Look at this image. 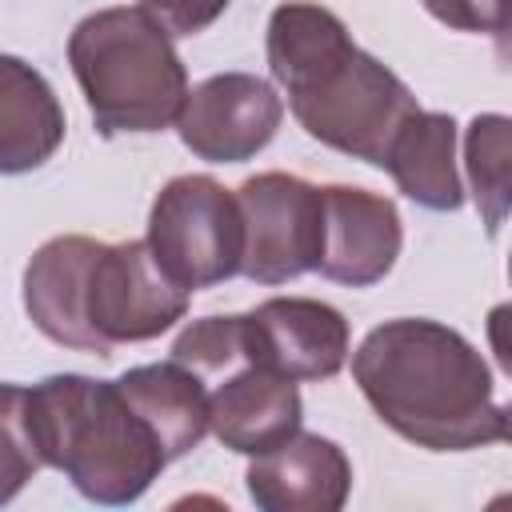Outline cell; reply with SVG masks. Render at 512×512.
Here are the masks:
<instances>
[{
    "mask_svg": "<svg viewBox=\"0 0 512 512\" xmlns=\"http://www.w3.org/2000/svg\"><path fill=\"white\" fill-rule=\"evenodd\" d=\"M352 380L380 424L416 448L472 452L512 436L488 360L440 320L396 316L376 324L352 352Z\"/></svg>",
    "mask_w": 512,
    "mask_h": 512,
    "instance_id": "cell-1",
    "label": "cell"
},
{
    "mask_svg": "<svg viewBox=\"0 0 512 512\" xmlns=\"http://www.w3.org/2000/svg\"><path fill=\"white\" fill-rule=\"evenodd\" d=\"M264 52L300 128L372 168L384 164L396 128L420 108L412 88L356 48L348 24L324 4L284 0L268 16Z\"/></svg>",
    "mask_w": 512,
    "mask_h": 512,
    "instance_id": "cell-2",
    "label": "cell"
},
{
    "mask_svg": "<svg viewBox=\"0 0 512 512\" xmlns=\"http://www.w3.org/2000/svg\"><path fill=\"white\" fill-rule=\"evenodd\" d=\"M24 420L44 468H56L92 504H132L168 456L116 380L56 372L24 388Z\"/></svg>",
    "mask_w": 512,
    "mask_h": 512,
    "instance_id": "cell-3",
    "label": "cell"
},
{
    "mask_svg": "<svg viewBox=\"0 0 512 512\" xmlns=\"http://www.w3.org/2000/svg\"><path fill=\"white\" fill-rule=\"evenodd\" d=\"M68 64L100 136L164 132L184 96L188 68L172 36L140 4L88 12L68 36Z\"/></svg>",
    "mask_w": 512,
    "mask_h": 512,
    "instance_id": "cell-4",
    "label": "cell"
},
{
    "mask_svg": "<svg viewBox=\"0 0 512 512\" xmlns=\"http://www.w3.org/2000/svg\"><path fill=\"white\" fill-rule=\"evenodd\" d=\"M144 244L188 292L240 276L244 216L236 192L204 172L172 176L152 200Z\"/></svg>",
    "mask_w": 512,
    "mask_h": 512,
    "instance_id": "cell-5",
    "label": "cell"
},
{
    "mask_svg": "<svg viewBox=\"0 0 512 512\" xmlns=\"http://www.w3.org/2000/svg\"><path fill=\"white\" fill-rule=\"evenodd\" d=\"M192 292L180 288L152 256L144 240H120L96 248L84 276V320L104 356L116 344H140L184 320Z\"/></svg>",
    "mask_w": 512,
    "mask_h": 512,
    "instance_id": "cell-6",
    "label": "cell"
},
{
    "mask_svg": "<svg viewBox=\"0 0 512 512\" xmlns=\"http://www.w3.org/2000/svg\"><path fill=\"white\" fill-rule=\"evenodd\" d=\"M244 216L240 276L288 284L320 260V188L292 172H256L236 188Z\"/></svg>",
    "mask_w": 512,
    "mask_h": 512,
    "instance_id": "cell-7",
    "label": "cell"
},
{
    "mask_svg": "<svg viewBox=\"0 0 512 512\" xmlns=\"http://www.w3.org/2000/svg\"><path fill=\"white\" fill-rule=\"evenodd\" d=\"M284 120L280 92L252 72H216L188 88L176 132L180 144L208 164H244L264 152Z\"/></svg>",
    "mask_w": 512,
    "mask_h": 512,
    "instance_id": "cell-8",
    "label": "cell"
},
{
    "mask_svg": "<svg viewBox=\"0 0 512 512\" xmlns=\"http://www.w3.org/2000/svg\"><path fill=\"white\" fill-rule=\"evenodd\" d=\"M404 248V224L388 196L324 184L320 188V260L316 272L324 280L348 288L380 284Z\"/></svg>",
    "mask_w": 512,
    "mask_h": 512,
    "instance_id": "cell-9",
    "label": "cell"
},
{
    "mask_svg": "<svg viewBox=\"0 0 512 512\" xmlns=\"http://www.w3.org/2000/svg\"><path fill=\"white\" fill-rule=\"evenodd\" d=\"M252 360L288 380H332L348 360V320L312 296H272L244 312Z\"/></svg>",
    "mask_w": 512,
    "mask_h": 512,
    "instance_id": "cell-10",
    "label": "cell"
},
{
    "mask_svg": "<svg viewBox=\"0 0 512 512\" xmlns=\"http://www.w3.org/2000/svg\"><path fill=\"white\" fill-rule=\"evenodd\" d=\"M244 480L260 512H340L352 492V460L336 440L296 428L252 456Z\"/></svg>",
    "mask_w": 512,
    "mask_h": 512,
    "instance_id": "cell-11",
    "label": "cell"
},
{
    "mask_svg": "<svg viewBox=\"0 0 512 512\" xmlns=\"http://www.w3.org/2000/svg\"><path fill=\"white\" fill-rule=\"evenodd\" d=\"M300 420L304 400L296 380L256 360L208 388V432L240 456H260L276 448L300 428Z\"/></svg>",
    "mask_w": 512,
    "mask_h": 512,
    "instance_id": "cell-12",
    "label": "cell"
},
{
    "mask_svg": "<svg viewBox=\"0 0 512 512\" xmlns=\"http://www.w3.org/2000/svg\"><path fill=\"white\" fill-rule=\"evenodd\" d=\"M96 248L100 240L80 232L44 240L24 268V312L52 344L104 356L100 340L84 320V276Z\"/></svg>",
    "mask_w": 512,
    "mask_h": 512,
    "instance_id": "cell-13",
    "label": "cell"
},
{
    "mask_svg": "<svg viewBox=\"0 0 512 512\" xmlns=\"http://www.w3.org/2000/svg\"><path fill=\"white\" fill-rule=\"evenodd\" d=\"M64 108L40 68L0 52V176H20L64 144Z\"/></svg>",
    "mask_w": 512,
    "mask_h": 512,
    "instance_id": "cell-14",
    "label": "cell"
},
{
    "mask_svg": "<svg viewBox=\"0 0 512 512\" xmlns=\"http://www.w3.org/2000/svg\"><path fill=\"white\" fill-rule=\"evenodd\" d=\"M380 168L412 204L428 212H456L464 204V184L456 168V120L448 112L416 108L396 128Z\"/></svg>",
    "mask_w": 512,
    "mask_h": 512,
    "instance_id": "cell-15",
    "label": "cell"
},
{
    "mask_svg": "<svg viewBox=\"0 0 512 512\" xmlns=\"http://www.w3.org/2000/svg\"><path fill=\"white\" fill-rule=\"evenodd\" d=\"M116 388L152 428L168 460L188 456L208 436V384L184 364H136L116 376Z\"/></svg>",
    "mask_w": 512,
    "mask_h": 512,
    "instance_id": "cell-16",
    "label": "cell"
},
{
    "mask_svg": "<svg viewBox=\"0 0 512 512\" xmlns=\"http://www.w3.org/2000/svg\"><path fill=\"white\" fill-rule=\"evenodd\" d=\"M512 120L504 112H480L464 128V168H468V192L496 236L508 216V176H512V148H508Z\"/></svg>",
    "mask_w": 512,
    "mask_h": 512,
    "instance_id": "cell-17",
    "label": "cell"
},
{
    "mask_svg": "<svg viewBox=\"0 0 512 512\" xmlns=\"http://www.w3.org/2000/svg\"><path fill=\"white\" fill-rule=\"evenodd\" d=\"M172 360L184 364L188 372H196L208 388L216 380H224L228 372L252 364L244 316H204V320H192L172 340Z\"/></svg>",
    "mask_w": 512,
    "mask_h": 512,
    "instance_id": "cell-18",
    "label": "cell"
},
{
    "mask_svg": "<svg viewBox=\"0 0 512 512\" xmlns=\"http://www.w3.org/2000/svg\"><path fill=\"white\" fill-rule=\"evenodd\" d=\"M36 444L24 420V388L0 384V508L20 496V488L40 472Z\"/></svg>",
    "mask_w": 512,
    "mask_h": 512,
    "instance_id": "cell-19",
    "label": "cell"
},
{
    "mask_svg": "<svg viewBox=\"0 0 512 512\" xmlns=\"http://www.w3.org/2000/svg\"><path fill=\"white\" fill-rule=\"evenodd\" d=\"M420 4L452 32H484V36L508 32V0H420Z\"/></svg>",
    "mask_w": 512,
    "mask_h": 512,
    "instance_id": "cell-20",
    "label": "cell"
},
{
    "mask_svg": "<svg viewBox=\"0 0 512 512\" xmlns=\"http://www.w3.org/2000/svg\"><path fill=\"white\" fill-rule=\"evenodd\" d=\"M228 4L232 0H140V8L152 20H160V28L168 36H196V32L212 28Z\"/></svg>",
    "mask_w": 512,
    "mask_h": 512,
    "instance_id": "cell-21",
    "label": "cell"
}]
</instances>
